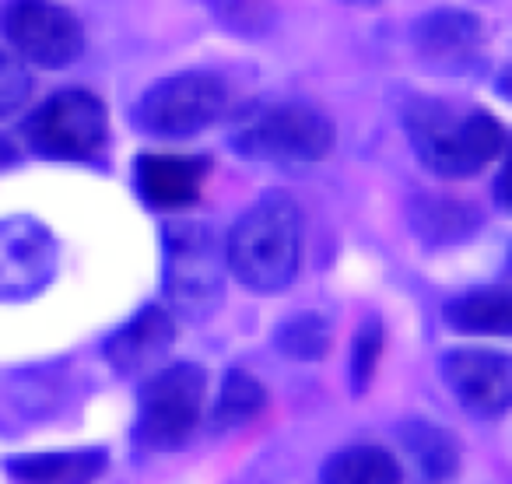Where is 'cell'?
Listing matches in <instances>:
<instances>
[{
  "mask_svg": "<svg viewBox=\"0 0 512 484\" xmlns=\"http://www.w3.org/2000/svg\"><path fill=\"white\" fill-rule=\"evenodd\" d=\"M225 264L249 292H281L302 264V214L285 193L260 197L225 239Z\"/></svg>",
  "mask_w": 512,
  "mask_h": 484,
  "instance_id": "cell-1",
  "label": "cell"
},
{
  "mask_svg": "<svg viewBox=\"0 0 512 484\" xmlns=\"http://www.w3.org/2000/svg\"><path fill=\"white\" fill-rule=\"evenodd\" d=\"M407 137L421 165L442 179H463L481 172L505 151V130L484 109H453L442 99H418L404 116Z\"/></svg>",
  "mask_w": 512,
  "mask_h": 484,
  "instance_id": "cell-2",
  "label": "cell"
},
{
  "mask_svg": "<svg viewBox=\"0 0 512 484\" xmlns=\"http://www.w3.org/2000/svg\"><path fill=\"white\" fill-rule=\"evenodd\" d=\"M165 292L183 320L204 323L221 306L225 292V246H218L214 232L197 221H176L165 242Z\"/></svg>",
  "mask_w": 512,
  "mask_h": 484,
  "instance_id": "cell-3",
  "label": "cell"
},
{
  "mask_svg": "<svg viewBox=\"0 0 512 484\" xmlns=\"http://www.w3.org/2000/svg\"><path fill=\"white\" fill-rule=\"evenodd\" d=\"M232 92L214 74H169L137 99L134 120L155 137H193L228 113Z\"/></svg>",
  "mask_w": 512,
  "mask_h": 484,
  "instance_id": "cell-4",
  "label": "cell"
},
{
  "mask_svg": "<svg viewBox=\"0 0 512 484\" xmlns=\"http://www.w3.org/2000/svg\"><path fill=\"white\" fill-rule=\"evenodd\" d=\"M207 397V372L200 365H169L141 386V418L137 442L158 453L186 446L200 425Z\"/></svg>",
  "mask_w": 512,
  "mask_h": 484,
  "instance_id": "cell-5",
  "label": "cell"
},
{
  "mask_svg": "<svg viewBox=\"0 0 512 484\" xmlns=\"http://www.w3.org/2000/svg\"><path fill=\"white\" fill-rule=\"evenodd\" d=\"M337 130L320 109L302 102L267 106L235 134V148L260 162H323L334 151Z\"/></svg>",
  "mask_w": 512,
  "mask_h": 484,
  "instance_id": "cell-6",
  "label": "cell"
},
{
  "mask_svg": "<svg viewBox=\"0 0 512 484\" xmlns=\"http://www.w3.org/2000/svg\"><path fill=\"white\" fill-rule=\"evenodd\" d=\"M25 137L39 155L81 162L106 148L109 113L99 95L85 92V88H64L29 116Z\"/></svg>",
  "mask_w": 512,
  "mask_h": 484,
  "instance_id": "cell-7",
  "label": "cell"
},
{
  "mask_svg": "<svg viewBox=\"0 0 512 484\" xmlns=\"http://www.w3.org/2000/svg\"><path fill=\"white\" fill-rule=\"evenodd\" d=\"M4 39L15 57L36 67H67L85 50V29L78 15L57 0H8L4 8Z\"/></svg>",
  "mask_w": 512,
  "mask_h": 484,
  "instance_id": "cell-8",
  "label": "cell"
},
{
  "mask_svg": "<svg viewBox=\"0 0 512 484\" xmlns=\"http://www.w3.org/2000/svg\"><path fill=\"white\" fill-rule=\"evenodd\" d=\"M57 274V242L43 221L29 214L0 221V299H36Z\"/></svg>",
  "mask_w": 512,
  "mask_h": 484,
  "instance_id": "cell-9",
  "label": "cell"
},
{
  "mask_svg": "<svg viewBox=\"0 0 512 484\" xmlns=\"http://www.w3.org/2000/svg\"><path fill=\"white\" fill-rule=\"evenodd\" d=\"M442 379L463 411L498 418L512 411V355L484 348H460L442 358Z\"/></svg>",
  "mask_w": 512,
  "mask_h": 484,
  "instance_id": "cell-10",
  "label": "cell"
},
{
  "mask_svg": "<svg viewBox=\"0 0 512 484\" xmlns=\"http://www.w3.org/2000/svg\"><path fill=\"white\" fill-rule=\"evenodd\" d=\"M484 39L488 32L481 18L460 8L428 11L411 29L414 53L439 71H467L470 64H477V57L484 53Z\"/></svg>",
  "mask_w": 512,
  "mask_h": 484,
  "instance_id": "cell-11",
  "label": "cell"
},
{
  "mask_svg": "<svg viewBox=\"0 0 512 484\" xmlns=\"http://www.w3.org/2000/svg\"><path fill=\"white\" fill-rule=\"evenodd\" d=\"M176 344V323L162 306H148L106 341V358L116 372H144Z\"/></svg>",
  "mask_w": 512,
  "mask_h": 484,
  "instance_id": "cell-12",
  "label": "cell"
},
{
  "mask_svg": "<svg viewBox=\"0 0 512 484\" xmlns=\"http://www.w3.org/2000/svg\"><path fill=\"white\" fill-rule=\"evenodd\" d=\"M207 158L186 155H144L137 162V190L151 207L179 211L200 197V186L207 179Z\"/></svg>",
  "mask_w": 512,
  "mask_h": 484,
  "instance_id": "cell-13",
  "label": "cell"
},
{
  "mask_svg": "<svg viewBox=\"0 0 512 484\" xmlns=\"http://www.w3.org/2000/svg\"><path fill=\"white\" fill-rule=\"evenodd\" d=\"M446 323L456 334L474 337H512V288L488 285L463 292L446 302L442 309Z\"/></svg>",
  "mask_w": 512,
  "mask_h": 484,
  "instance_id": "cell-14",
  "label": "cell"
},
{
  "mask_svg": "<svg viewBox=\"0 0 512 484\" xmlns=\"http://www.w3.org/2000/svg\"><path fill=\"white\" fill-rule=\"evenodd\" d=\"M8 470L22 484H95L106 470L102 449H67V453L11 456Z\"/></svg>",
  "mask_w": 512,
  "mask_h": 484,
  "instance_id": "cell-15",
  "label": "cell"
},
{
  "mask_svg": "<svg viewBox=\"0 0 512 484\" xmlns=\"http://www.w3.org/2000/svg\"><path fill=\"white\" fill-rule=\"evenodd\" d=\"M411 225L425 242L446 246V242H460L474 235L481 225V211L453 197H418L411 204Z\"/></svg>",
  "mask_w": 512,
  "mask_h": 484,
  "instance_id": "cell-16",
  "label": "cell"
},
{
  "mask_svg": "<svg viewBox=\"0 0 512 484\" xmlns=\"http://www.w3.org/2000/svg\"><path fill=\"white\" fill-rule=\"evenodd\" d=\"M320 484H404V470L386 449L348 446L323 463Z\"/></svg>",
  "mask_w": 512,
  "mask_h": 484,
  "instance_id": "cell-17",
  "label": "cell"
},
{
  "mask_svg": "<svg viewBox=\"0 0 512 484\" xmlns=\"http://www.w3.org/2000/svg\"><path fill=\"white\" fill-rule=\"evenodd\" d=\"M267 407V393L260 379L249 376L242 369H232L221 383V397L214 407V425L218 428H242L256 421Z\"/></svg>",
  "mask_w": 512,
  "mask_h": 484,
  "instance_id": "cell-18",
  "label": "cell"
},
{
  "mask_svg": "<svg viewBox=\"0 0 512 484\" xmlns=\"http://www.w3.org/2000/svg\"><path fill=\"white\" fill-rule=\"evenodd\" d=\"M404 446L411 449V456L418 460L421 474L432 477V481H446V477L456 474L460 453H456L453 435L442 432V428L414 421V425L404 428Z\"/></svg>",
  "mask_w": 512,
  "mask_h": 484,
  "instance_id": "cell-19",
  "label": "cell"
},
{
  "mask_svg": "<svg viewBox=\"0 0 512 484\" xmlns=\"http://www.w3.org/2000/svg\"><path fill=\"white\" fill-rule=\"evenodd\" d=\"M274 344L281 355L295 358V362H320V358H327L334 337H330V323L320 313H299L281 323Z\"/></svg>",
  "mask_w": 512,
  "mask_h": 484,
  "instance_id": "cell-20",
  "label": "cell"
},
{
  "mask_svg": "<svg viewBox=\"0 0 512 484\" xmlns=\"http://www.w3.org/2000/svg\"><path fill=\"white\" fill-rule=\"evenodd\" d=\"M32 99V74L22 57L0 50V120L15 116Z\"/></svg>",
  "mask_w": 512,
  "mask_h": 484,
  "instance_id": "cell-21",
  "label": "cell"
},
{
  "mask_svg": "<svg viewBox=\"0 0 512 484\" xmlns=\"http://www.w3.org/2000/svg\"><path fill=\"white\" fill-rule=\"evenodd\" d=\"M379 355H383V323L369 320L362 323V330L355 337V348H351V383H355V393H362L372 383Z\"/></svg>",
  "mask_w": 512,
  "mask_h": 484,
  "instance_id": "cell-22",
  "label": "cell"
},
{
  "mask_svg": "<svg viewBox=\"0 0 512 484\" xmlns=\"http://www.w3.org/2000/svg\"><path fill=\"white\" fill-rule=\"evenodd\" d=\"M260 4H264V0H225V4L218 8V15H221V22L235 25V29H239L242 22H246V29H256Z\"/></svg>",
  "mask_w": 512,
  "mask_h": 484,
  "instance_id": "cell-23",
  "label": "cell"
},
{
  "mask_svg": "<svg viewBox=\"0 0 512 484\" xmlns=\"http://www.w3.org/2000/svg\"><path fill=\"white\" fill-rule=\"evenodd\" d=\"M495 200H498V207H505V211L512 214V141L505 144V162L495 179Z\"/></svg>",
  "mask_w": 512,
  "mask_h": 484,
  "instance_id": "cell-24",
  "label": "cell"
},
{
  "mask_svg": "<svg viewBox=\"0 0 512 484\" xmlns=\"http://www.w3.org/2000/svg\"><path fill=\"white\" fill-rule=\"evenodd\" d=\"M498 95H502V99H509V102H512V67H505V71H502V78H498Z\"/></svg>",
  "mask_w": 512,
  "mask_h": 484,
  "instance_id": "cell-25",
  "label": "cell"
},
{
  "mask_svg": "<svg viewBox=\"0 0 512 484\" xmlns=\"http://www.w3.org/2000/svg\"><path fill=\"white\" fill-rule=\"evenodd\" d=\"M15 162V148H11V141H4V137H0V169H4V165H11Z\"/></svg>",
  "mask_w": 512,
  "mask_h": 484,
  "instance_id": "cell-26",
  "label": "cell"
},
{
  "mask_svg": "<svg viewBox=\"0 0 512 484\" xmlns=\"http://www.w3.org/2000/svg\"><path fill=\"white\" fill-rule=\"evenodd\" d=\"M344 4H358V8H365V4H379V0H344Z\"/></svg>",
  "mask_w": 512,
  "mask_h": 484,
  "instance_id": "cell-27",
  "label": "cell"
},
{
  "mask_svg": "<svg viewBox=\"0 0 512 484\" xmlns=\"http://www.w3.org/2000/svg\"><path fill=\"white\" fill-rule=\"evenodd\" d=\"M509 267H512V257H509Z\"/></svg>",
  "mask_w": 512,
  "mask_h": 484,
  "instance_id": "cell-28",
  "label": "cell"
}]
</instances>
